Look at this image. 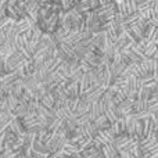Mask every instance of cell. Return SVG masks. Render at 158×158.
<instances>
[{"label": "cell", "mask_w": 158, "mask_h": 158, "mask_svg": "<svg viewBox=\"0 0 158 158\" xmlns=\"http://www.w3.org/2000/svg\"><path fill=\"white\" fill-rule=\"evenodd\" d=\"M140 147H142L143 158H158L157 135H151V136L140 139Z\"/></svg>", "instance_id": "1"}, {"label": "cell", "mask_w": 158, "mask_h": 158, "mask_svg": "<svg viewBox=\"0 0 158 158\" xmlns=\"http://www.w3.org/2000/svg\"><path fill=\"white\" fill-rule=\"evenodd\" d=\"M133 101L132 98H125L122 103H119L117 106V111L119 117H128V115H132L135 112L133 110Z\"/></svg>", "instance_id": "2"}, {"label": "cell", "mask_w": 158, "mask_h": 158, "mask_svg": "<svg viewBox=\"0 0 158 158\" xmlns=\"http://www.w3.org/2000/svg\"><path fill=\"white\" fill-rule=\"evenodd\" d=\"M119 157L121 158H137L132 153H129V151H119Z\"/></svg>", "instance_id": "3"}, {"label": "cell", "mask_w": 158, "mask_h": 158, "mask_svg": "<svg viewBox=\"0 0 158 158\" xmlns=\"http://www.w3.org/2000/svg\"><path fill=\"white\" fill-rule=\"evenodd\" d=\"M157 142H158V133H157Z\"/></svg>", "instance_id": "4"}]
</instances>
